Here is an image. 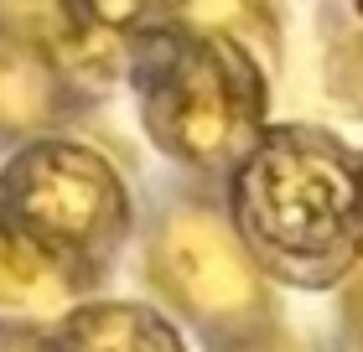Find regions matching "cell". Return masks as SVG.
<instances>
[{
    "instance_id": "cell-12",
    "label": "cell",
    "mask_w": 363,
    "mask_h": 352,
    "mask_svg": "<svg viewBox=\"0 0 363 352\" xmlns=\"http://www.w3.org/2000/svg\"><path fill=\"white\" fill-rule=\"evenodd\" d=\"M353 6H358V16H363V0H353Z\"/></svg>"
},
{
    "instance_id": "cell-9",
    "label": "cell",
    "mask_w": 363,
    "mask_h": 352,
    "mask_svg": "<svg viewBox=\"0 0 363 352\" xmlns=\"http://www.w3.org/2000/svg\"><path fill=\"white\" fill-rule=\"evenodd\" d=\"M337 78H342V89H348L353 98H363V37H353L337 52Z\"/></svg>"
},
{
    "instance_id": "cell-6",
    "label": "cell",
    "mask_w": 363,
    "mask_h": 352,
    "mask_svg": "<svg viewBox=\"0 0 363 352\" xmlns=\"http://www.w3.org/2000/svg\"><path fill=\"white\" fill-rule=\"evenodd\" d=\"M73 83L21 37L0 42V135H37L57 125Z\"/></svg>"
},
{
    "instance_id": "cell-5",
    "label": "cell",
    "mask_w": 363,
    "mask_h": 352,
    "mask_svg": "<svg viewBox=\"0 0 363 352\" xmlns=\"http://www.w3.org/2000/svg\"><path fill=\"white\" fill-rule=\"evenodd\" d=\"M47 352H182V337L151 306L104 300V306H78L62 316Z\"/></svg>"
},
{
    "instance_id": "cell-3",
    "label": "cell",
    "mask_w": 363,
    "mask_h": 352,
    "mask_svg": "<svg viewBox=\"0 0 363 352\" xmlns=\"http://www.w3.org/2000/svg\"><path fill=\"white\" fill-rule=\"evenodd\" d=\"M135 89L151 140L203 171L239 166L265 125V68L213 37L151 31L135 52Z\"/></svg>"
},
{
    "instance_id": "cell-11",
    "label": "cell",
    "mask_w": 363,
    "mask_h": 352,
    "mask_svg": "<svg viewBox=\"0 0 363 352\" xmlns=\"http://www.w3.org/2000/svg\"><path fill=\"white\" fill-rule=\"evenodd\" d=\"M353 322H358V331H363V290H358V300H353Z\"/></svg>"
},
{
    "instance_id": "cell-1",
    "label": "cell",
    "mask_w": 363,
    "mask_h": 352,
    "mask_svg": "<svg viewBox=\"0 0 363 352\" xmlns=\"http://www.w3.org/2000/svg\"><path fill=\"white\" fill-rule=\"evenodd\" d=\"M234 233L291 285H337L363 264V161L327 130L286 125L234 166Z\"/></svg>"
},
{
    "instance_id": "cell-7",
    "label": "cell",
    "mask_w": 363,
    "mask_h": 352,
    "mask_svg": "<svg viewBox=\"0 0 363 352\" xmlns=\"http://www.w3.org/2000/svg\"><path fill=\"white\" fill-rule=\"evenodd\" d=\"M167 26L250 52L259 68L280 57V21L265 0H167Z\"/></svg>"
},
{
    "instance_id": "cell-4",
    "label": "cell",
    "mask_w": 363,
    "mask_h": 352,
    "mask_svg": "<svg viewBox=\"0 0 363 352\" xmlns=\"http://www.w3.org/2000/svg\"><path fill=\"white\" fill-rule=\"evenodd\" d=\"M145 275L167 306L208 331L250 342L255 331L270 327L265 270L250 259L234 223L208 208H172L161 217L145 254Z\"/></svg>"
},
{
    "instance_id": "cell-8",
    "label": "cell",
    "mask_w": 363,
    "mask_h": 352,
    "mask_svg": "<svg viewBox=\"0 0 363 352\" xmlns=\"http://www.w3.org/2000/svg\"><path fill=\"white\" fill-rule=\"evenodd\" d=\"M62 295H68V285L21 264L0 239V306H37V300H62Z\"/></svg>"
},
{
    "instance_id": "cell-2",
    "label": "cell",
    "mask_w": 363,
    "mask_h": 352,
    "mask_svg": "<svg viewBox=\"0 0 363 352\" xmlns=\"http://www.w3.org/2000/svg\"><path fill=\"white\" fill-rule=\"evenodd\" d=\"M130 223V197L109 156L84 140H26L0 171V239L21 264L57 285L104 270Z\"/></svg>"
},
{
    "instance_id": "cell-10",
    "label": "cell",
    "mask_w": 363,
    "mask_h": 352,
    "mask_svg": "<svg viewBox=\"0 0 363 352\" xmlns=\"http://www.w3.org/2000/svg\"><path fill=\"white\" fill-rule=\"evenodd\" d=\"M239 352H286V347H275V342H255V337H250V342H239Z\"/></svg>"
}]
</instances>
